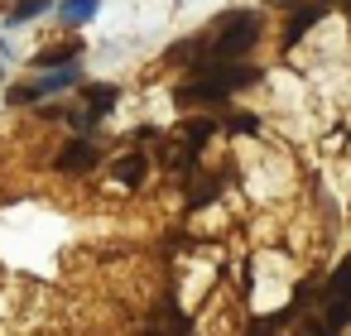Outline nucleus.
Instances as JSON below:
<instances>
[{"label": "nucleus", "mask_w": 351, "mask_h": 336, "mask_svg": "<svg viewBox=\"0 0 351 336\" xmlns=\"http://www.w3.org/2000/svg\"><path fill=\"white\" fill-rule=\"evenodd\" d=\"M212 197H217V178H202V183L193 188V202L202 207V202H212Z\"/></svg>", "instance_id": "6e6552de"}, {"label": "nucleus", "mask_w": 351, "mask_h": 336, "mask_svg": "<svg viewBox=\"0 0 351 336\" xmlns=\"http://www.w3.org/2000/svg\"><path fill=\"white\" fill-rule=\"evenodd\" d=\"M145 154H130V159H121L116 164V183H125V188H135V183H145Z\"/></svg>", "instance_id": "20e7f679"}, {"label": "nucleus", "mask_w": 351, "mask_h": 336, "mask_svg": "<svg viewBox=\"0 0 351 336\" xmlns=\"http://www.w3.org/2000/svg\"><path fill=\"white\" fill-rule=\"evenodd\" d=\"M97 116H101L97 106H87V111H73V125H77V130H92V125H97Z\"/></svg>", "instance_id": "9b49d317"}, {"label": "nucleus", "mask_w": 351, "mask_h": 336, "mask_svg": "<svg viewBox=\"0 0 351 336\" xmlns=\"http://www.w3.org/2000/svg\"><path fill=\"white\" fill-rule=\"evenodd\" d=\"M44 5H49V0H25V5H20V10H15L10 20H15V25H20V20H34V15H39Z\"/></svg>", "instance_id": "9d476101"}, {"label": "nucleus", "mask_w": 351, "mask_h": 336, "mask_svg": "<svg viewBox=\"0 0 351 336\" xmlns=\"http://www.w3.org/2000/svg\"><path fill=\"white\" fill-rule=\"evenodd\" d=\"M317 15H322V5H308L303 15H293V25H289V34H284V44H298V39H303V29H308V25H313Z\"/></svg>", "instance_id": "39448f33"}, {"label": "nucleus", "mask_w": 351, "mask_h": 336, "mask_svg": "<svg viewBox=\"0 0 351 336\" xmlns=\"http://www.w3.org/2000/svg\"><path fill=\"white\" fill-rule=\"evenodd\" d=\"M97 159H101V154H97L92 140H73V144L58 154V168H63V173H87V168H97Z\"/></svg>", "instance_id": "7ed1b4c3"}, {"label": "nucleus", "mask_w": 351, "mask_h": 336, "mask_svg": "<svg viewBox=\"0 0 351 336\" xmlns=\"http://www.w3.org/2000/svg\"><path fill=\"white\" fill-rule=\"evenodd\" d=\"M77 58V44H68V49H53V53H44L39 58V68H53V63H73Z\"/></svg>", "instance_id": "0eeeda50"}, {"label": "nucleus", "mask_w": 351, "mask_h": 336, "mask_svg": "<svg viewBox=\"0 0 351 336\" xmlns=\"http://www.w3.org/2000/svg\"><path fill=\"white\" fill-rule=\"evenodd\" d=\"M87 106L111 111V106H116V87H87Z\"/></svg>", "instance_id": "423d86ee"}, {"label": "nucleus", "mask_w": 351, "mask_h": 336, "mask_svg": "<svg viewBox=\"0 0 351 336\" xmlns=\"http://www.w3.org/2000/svg\"><path fill=\"white\" fill-rule=\"evenodd\" d=\"M255 39H260V20H255V15H226V20L217 25L212 58H217V63H231V58H241Z\"/></svg>", "instance_id": "f03ea898"}, {"label": "nucleus", "mask_w": 351, "mask_h": 336, "mask_svg": "<svg viewBox=\"0 0 351 336\" xmlns=\"http://www.w3.org/2000/svg\"><path fill=\"white\" fill-rule=\"evenodd\" d=\"M92 5H97V0H68L63 15H68V20H82V15H92Z\"/></svg>", "instance_id": "1a4fd4ad"}, {"label": "nucleus", "mask_w": 351, "mask_h": 336, "mask_svg": "<svg viewBox=\"0 0 351 336\" xmlns=\"http://www.w3.org/2000/svg\"><path fill=\"white\" fill-rule=\"evenodd\" d=\"M255 82V68H217V73H202L197 82H188V87H178V101L183 106H193V101H221V96H231L236 87H250Z\"/></svg>", "instance_id": "f257e3e1"}]
</instances>
